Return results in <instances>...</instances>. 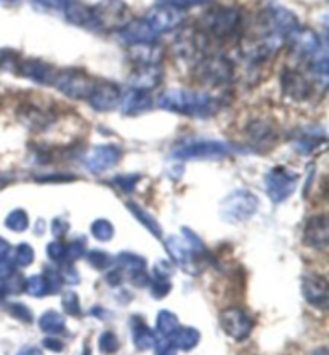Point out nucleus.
Listing matches in <instances>:
<instances>
[{"label":"nucleus","instance_id":"nucleus-42","mask_svg":"<svg viewBox=\"0 0 329 355\" xmlns=\"http://www.w3.org/2000/svg\"><path fill=\"white\" fill-rule=\"evenodd\" d=\"M62 302H63V307L64 311L69 313V315H80V304H79V297L78 294L73 293V291H68L63 294L62 297Z\"/></svg>","mask_w":329,"mask_h":355},{"label":"nucleus","instance_id":"nucleus-46","mask_svg":"<svg viewBox=\"0 0 329 355\" xmlns=\"http://www.w3.org/2000/svg\"><path fill=\"white\" fill-rule=\"evenodd\" d=\"M45 280H47L48 291L55 293L62 288V275L53 267H47V270H45Z\"/></svg>","mask_w":329,"mask_h":355},{"label":"nucleus","instance_id":"nucleus-59","mask_svg":"<svg viewBox=\"0 0 329 355\" xmlns=\"http://www.w3.org/2000/svg\"><path fill=\"white\" fill-rule=\"evenodd\" d=\"M10 254V245L3 238H0V259L7 257Z\"/></svg>","mask_w":329,"mask_h":355},{"label":"nucleus","instance_id":"nucleus-43","mask_svg":"<svg viewBox=\"0 0 329 355\" xmlns=\"http://www.w3.org/2000/svg\"><path fill=\"white\" fill-rule=\"evenodd\" d=\"M150 290L151 294H153V297L161 299L169 294V291L172 290V285L167 282V278H158V280L150 283Z\"/></svg>","mask_w":329,"mask_h":355},{"label":"nucleus","instance_id":"nucleus-15","mask_svg":"<svg viewBox=\"0 0 329 355\" xmlns=\"http://www.w3.org/2000/svg\"><path fill=\"white\" fill-rule=\"evenodd\" d=\"M222 327L226 331L229 336H231L236 341H244L252 331V320L242 309L231 307L222 312L220 315Z\"/></svg>","mask_w":329,"mask_h":355},{"label":"nucleus","instance_id":"nucleus-24","mask_svg":"<svg viewBox=\"0 0 329 355\" xmlns=\"http://www.w3.org/2000/svg\"><path fill=\"white\" fill-rule=\"evenodd\" d=\"M303 296L312 306L326 307L328 304V282L320 275H308L303 278Z\"/></svg>","mask_w":329,"mask_h":355},{"label":"nucleus","instance_id":"nucleus-56","mask_svg":"<svg viewBox=\"0 0 329 355\" xmlns=\"http://www.w3.org/2000/svg\"><path fill=\"white\" fill-rule=\"evenodd\" d=\"M44 346L52 352H62L63 351V343L57 338H47L44 339Z\"/></svg>","mask_w":329,"mask_h":355},{"label":"nucleus","instance_id":"nucleus-12","mask_svg":"<svg viewBox=\"0 0 329 355\" xmlns=\"http://www.w3.org/2000/svg\"><path fill=\"white\" fill-rule=\"evenodd\" d=\"M123 158V151L116 145H98L90 148L84 155V166L92 172V174H101V172L114 167Z\"/></svg>","mask_w":329,"mask_h":355},{"label":"nucleus","instance_id":"nucleus-48","mask_svg":"<svg viewBox=\"0 0 329 355\" xmlns=\"http://www.w3.org/2000/svg\"><path fill=\"white\" fill-rule=\"evenodd\" d=\"M156 355H177V346L172 343L170 338L161 339V341H156L154 344Z\"/></svg>","mask_w":329,"mask_h":355},{"label":"nucleus","instance_id":"nucleus-57","mask_svg":"<svg viewBox=\"0 0 329 355\" xmlns=\"http://www.w3.org/2000/svg\"><path fill=\"white\" fill-rule=\"evenodd\" d=\"M106 280H108L111 286L119 285L121 280H123V273H121V270H111V273H108V277H106Z\"/></svg>","mask_w":329,"mask_h":355},{"label":"nucleus","instance_id":"nucleus-61","mask_svg":"<svg viewBox=\"0 0 329 355\" xmlns=\"http://www.w3.org/2000/svg\"><path fill=\"white\" fill-rule=\"evenodd\" d=\"M7 282L3 280V278H0V297L7 296Z\"/></svg>","mask_w":329,"mask_h":355},{"label":"nucleus","instance_id":"nucleus-52","mask_svg":"<svg viewBox=\"0 0 329 355\" xmlns=\"http://www.w3.org/2000/svg\"><path fill=\"white\" fill-rule=\"evenodd\" d=\"M60 275H62V280L66 283H79V273L75 272V268L71 266V262L64 263L62 270H58Z\"/></svg>","mask_w":329,"mask_h":355},{"label":"nucleus","instance_id":"nucleus-18","mask_svg":"<svg viewBox=\"0 0 329 355\" xmlns=\"http://www.w3.org/2000/svg\"><path fill=\"white\" fill-rule=\"evenodd\" d=\"M246 137L256 148L268 150L276 144L278 132L268 119H254L246 128Z\"/></svg>","mask_w":329,"mask_h":355},{"label":"nucleus","instance_id":"nucleus-23","mask_svg":"<svg viewBox=\"0 0 329 355\" xmlns=\"http://www.w3.org/2000/svg\"><path fill=\"white\" fill-rule=\"evenodd\" d=\"M127 55L136 66H150V64H159L163 62L164 50L159 44L156 42L134 44V45H129Z\"/></svg>","mask_w":329,"mask_h":355},{"label":"nucleus","instance_id":"nucleus-17","mask_svg":"<svg viewBox=\"0 0 329 355\" xmlns=\"http://www.w3.org/2000/svg\"><path fill=\"white\" fill-rule=\"evenodd\" d=\"M281 89L287 98L302 103L312 94V85L303 74L296 69H285L281 73Z\"/></svg>","mask_w":329,"mask_h":355},{"label":"nucleus","instance_id":"nucleus-34","mask_svg":"<svg viewBox=\"0 0 329 355\" xmlns=\"http://www.w3.org/2000/svg\"><path fill=\"white\" fill-rule=\"evenodd\" d=\"M129 209L134 212V216L136 217V219H139L141 224H143L146 228H148V230L153 233L154 236H158V238L161 236V227H159V224L153 219V217L148 214V212L143 211V209H141V207H139L136 205H134V202H129Z\"/></svg>","mask_w":329,"mask_h":355},{"label":"nucleus","instance_id":"nucleus-32","mask_svg":"<svg viewBox=\"0 0 329 355\" xmlns=\"http://www.w3.org/2000/svg\"><path fill=\"white\" fill-rule=\"evenodd\" d=\"M118 263L121 268H124L125 272L132 273V275H135V273L139 272H145L146 268L145 259L136 254H132V252H121L118 256Z\"/></svg>","mask_w":329,"mask_h":355},{"label":"nucleus","instance_id":"nucleus-41","mask_svg":"<svg viewBox=\"0 0 329 355\" xmlns=\"http://www.w3.org/2000/svg\"><path fill=\"white\" fill-rule=\"evenodd\" d=\"M87 261L92 267L98 268V270H105V268L111 267V263H113V257H111L108 252H103V251H90L87 256Z\"/></svg>","mask_w":329,"mask_h":355},{"label":"nucleus","instance_id":"nucleus-16","mask_svg":"<svg viewBox=\"0 0 329 355\" xmlns=\"http://www.w3.org/2000/svg\"><path fill=\"white\" fill-rule=\"evenodd\" d=\"M294 52L301 58H318L323 55V45L318 35L310 28H299L297 31L290 37Z\"/></svg>","mask_w":329,"mask_h":355},{"label":"nucleus","instance_id":"nucleus-40","mask_svg":"<svg viewBox=\"0 0 329 355\" xmlns=\"http://www.w3.org/2000/svg\"><path fill=\"white\" fill-rule=\"evenodd\" d=\"M98 346L103 354H114L119 349V339L113 331H105L98 339Z\"/></svg>","mask_w":329,"mask_h":355},{"label":"nucleus","instance_id":"nucleus-60","mask_svg":"<svg viewBox=\"0 0 329 355\" xmlns=\"http://www.w3.org/2000/svg\"><path fill=\"white\" fill-rule=\"evenodd\" d=\"M18 355H42V352L37 347H24Z\"/></svg>","mask_w":329,"mask_h":355},{"label":"nucleus","instance_id":"nucleus-36","mask_svg":"<svg viewBox=\"0 0 329 355\" xmlns=\"http://www.w3.org/2000/svg\"><path fill=\"white\" fill-rule=\"evenodd\" d=\"M69 0H31V5L42 13H63Z\"/></svg>","mask_w":329,"mask_h":355},{"label":"nucleus","instance_id":"nucleus-35","mask_svg":"<svg viewBox=\"0 0 329 355\" xmlns=\"http://www.w3.org/2000/svg\"><path fill=\"white\" fill-rule=\"evenodd\" d=\"M5 225H7L12 232H24L29 227V217L26 211L15 209L10 212L5 219Z\"/></svg>","mask_w":329,"mask_h":355},{"label":"nucleus","instance_id":"nucleus-29","mask_svg":"<svg viewBox=\"0 0 329 355\" xmlns=\"http://www.w3.org/2000/svg\"><path fill=\"white\" fill-rule=\"evenodd\" d=\"M172 339V343L175 344L177 349H181V351H191L197 346L199 343L201 334L197 329L195 328H177L175 333L169 336Z\"/></svg>","mask_w":329,"mask_h":355},{"label":"nucleus","instance_id":"nucleus-50","mask_svg":"<svg viewBox=\"0 0 329 355\" xmlns=\"http://www.w3.org/2000/svg\"><path fill=\"white\" fill-rule=\"evenodd\" d=\"M15 266H17V263L13 262V257H10V254L7 257L0 259V278L5 280V278L13 277Z\"/></svg>","mask_w":329,"mask_h":355},{"label":"nucleus","instance_id":"nucleus-37","mask_svg":"<svg viewBox=\"0 0 329 355\" xmlns=\"http://www.w3.org/2000/svg\"><path fill=\"white\" fill-rule=\"evenodd\" d=\"M92 235L98 241H109L114 236V227L109 220L98 219L92 224Z\"/></svg>","mask_w":329,"mask_h":355},{"label":"nucleus","instance_id":"nucleus-13","mask_svg":"<svg viewBox=\"0 0 329 355\" xmlns=\"http://www.w3.org/2000/svg\"><path fill=\"white\" fill-rule=\"evenodd\" d=\"M121 98H123V92H121L118 85L109 83V80H97L87 101L95 111L108 113V111L118 108L121 105Z\"/></svg>","mask_w":329,"mask_h":355},{"label":"nucleus","instance_id":"nucleus-6","mask_svg":"<svg viewBox=\"0 0 329 355\" xmlns=\"http://www.w3.org/2000/svg\"><path fill=\"white\" fill-rule=\"evenodd\" d=\"M259 209V198L247 190H236L222 202L220 216L229 224H241L249 220Z\"/></svg>","mask_w":329,"mask_h":355},{"label":"nucleus","instance_id":"nucleus-9","mask_svg":"<svg viewBox=\"0 0 329 355\" xmlns=\"http://www.w3.org/2000/svg\"><path fill=\"white\" fill-rule=\"evenodd\" d=\"M186 12H181L179 8L170 7V5L158 2L153 8L148 10L143 19L150 24L156 34H166L174 31L185 21Z\"/></svg>","mask_w":329,"mask_h":355},{"label":"nucleus","instance_id":"nucleus-31","mask_svg":"<svg viewBox=\"0 0 329 355\" xmlns=\"http://www.w3.org/2000/svg\"><path fill=\"white\" fill-rule=\"evenodd\" d=\"M64 324H66L64 317L60 312H55V311L44 313L39 320L40 329H42L44 333H48V334L62 333L64 329Z\"/></svg>","mask_w":329,"mask_h":355},{"label":"nucleus","instance_id":"nucleus-49","mask_svg":"<svg viewBox=\"0 0 329 355\" xmlns=\"http://www.w3.org/2000/svg\"><path fill=\"white\" fill-rule=\"evenodd\" d=\"M85 254V245L82 241H73L69 246H66V259L75 261Z\"/></svg>","mask_w":329,"mask_h":355},{"label":"nucleus","instance_id":"nucleus-26","mask_svg":"<svg viewBox=\"0 0 329 355\" xmlns=\"http://www.w3.org/2000/svg\"><path fill=\"white\" fill-rule=\"evenodd\" d=\"M326 141V135L321 129H308L302 128L296 132L292 145L301 155H310L313 150L323 145Z\"/></svg>","mask_w":329,"mask_h":355},{"label":"nucleus","instance_id":"nucleus-55","mask_svg":"<svg viewBox=\"0 0 329 355\" xmlns=\"http://www.w3.org/2000/svg\"><path fill=\"white\" fill-rule=\"evenodd\" d=\"M172 272H174V270H172V266H170L169 262H166V261H159L154 266V273H156V277H158V278L170 277Z\"/></svg>","mask_w":329,"mask_h":355},{"label":"nucleus","instance_id":"nucleus-25","mask_svg":"<svg viewBox=\"0 0 329 355\" xmlns=\"http://www.w3.org/2000/svg\"><path fill=\"white\" fill-rule=\"evenodd\" d=\"M18 116L19 121L24 125H28V129L34 130L47 129L55 121V116L52 113H48V111L39 108L35 105H23L21 110L18 111Z\"/></svg>","mask_w":329,"mask_h":355},{"label":"nucleus","instance_id":"nucleus-1","mask_svg":"<svg viewBox=\"0 0 329 355\" xmlns=\"http://www.w3.org/2000/svg\"><path fill=\"white\" fill-rule=\"evenodd\" d=\"M159 106L169 113L209 118L220 108L219 100L206 92H195L188 89H169L159 97Z\"/></svg>","mask_w":329,"mask_h":355},{"label":"nucleus","instance_id":"nucleus-10","mask_svg":"<svg viewBox=\"0 0 329 355\" xmlns=\"http://www.w3.org/2000/svg\"><path fill=\"white\" fill-rule=\"evenodd\" d=\"M263 17H265V24L268 29L267 33L278 35L283 40L290 39L301 28L296 15L291 10L281 7V5H270L263 12Z\"/></svg>","mask_w":329,"mask_h":355},{"label":"nucleus","instance_id":"nucleus-3","mask_svg":"<svg viewBox=\"0 0 329 355\" xmlns=\"http://www.w3.org/2000/svg\"><path fill=\"white\" fill-rule=\"evenodd\" d=\"M193 76L207 87H224L233 80L235 66L224 55H206L195 63Z\"/></svg>","mask_w":329,"mask_h":355},{"label":"nucleus","instance_id":"nucleus-7","mask_svg":"<svg viewBox=\"0 0 329 355\" xmlns=\"http://www.w3.org/2000/svg\"><path fill=\"white\" fill-rule=\"evenodd\" d=\"M97 80L78 68H66L58 71L53 87L71 100H87Z\"/></svg>","mask_w":329,"mask_h":355},{"label":"nucleus","instance_id":"nucleus-4","mask_svg":"<svg viewBox=\"0 0 329 355\" xmlns=\"http://www.w3.org/2000/svg\"><path fill=\"white\" fill-rule=\"evenodd\" d=\"M90 10L95 31L118 33L132 19L130 8L124 0H100Z\"/></svg>","mask_w":329,"mask_h":355},{"label":"nucleus","instance_id":"nucleus-58","mask_svg":"<svg viewBox=\"0 0 329 355\" xmlns=\"http://www.w3.org/2000/svg\"><path fill=\"white\" fill-rule=\"evenodd\" d=\"M17 55L13 52H7V50H0V68L5 66L7 63H13V60Z\"/></svg>","mask_w":329,"mask_h":355},{"label":"nucleus","instance_id":"nucleus-39","mask_svg":"<svg viewBox=\"0 0 329 355\" xmlns=\"http://www.w3.org/2000/svg\"><path fill=\"white\" fill-rule=\"evenodd\" d=\"M24 291H28L31 296L35 297L44 296V294L48 293L47 280H45V277L42 275H34L31 278H28L26 285H24Z\"/></svg>","mask_w":329,"mask_h":355},{"label":"nucleus","instance_id":"nucleus-53","mask_svg":"<svg viewBox=\"0 0 329 355\" xmlns=\"http://www.w3.org/2000/svg\"><path fill=\"white\" fill-rule=\"evenodd\" d=\"M68 230H69V224L68 220L63 219V217H57V219L52 222V232L55 236H63L68 233Z\"/></svg>","mask_w":329,"mask_h":355},{"label":"nucleus","instance_id":"nucleus-33","mask_svg":"<svg viewBox=\"0 0 329 355\" xmlns=\"http://www.w3.org/2000/svg\"><path fill=\"white\" fill-rule=\"evenodd\" d=\"M179 328V318H177L175 313L169 311H163L158 315V329L163 336L169 338L175 333V329Z\"/></svg>","mask_w":329,"mask_h":355},{"label":"nucleus","instance_id":"nucleus-21","mask_svg":"<svg viewBox=\"0 0 329 355\" xmlns=\"http://www.w3.org/2000/svg\"><path fill=\"white\" fill-rule=\"evenodd\" d=\"M303 240L318 251H326L329 245V224L326 216H313L303 228Z\"/></svg>","mask_w":329,"mask_h":355},{"label":"nucleus","instance_id":"nucleus-47","mask_svg":"<svg viewBox=\"0 0 329 355\" xmlns=\"http://www.w3.org/2000/svg\"><path fill=\"white\" fill-rule=\"evenodd\" d=\"M47 254L50 259H52V261L63 262L66 259V246L60 241H52L47 246Z\"/></svg>","mask_w":329,"mask_h":355},{"label":"nucleus","instance_id":"nucleus-45","mask_svg":"<svg viewBox=\"0 0 329 355\" xmlns=\"http://www.w3.org/2000/svg\"><path fill=\"white\" fill-rule=\"evenodd\" d=\"M159 2L170 5V7H174V8H179V10H181V12H188L190 8L196 7V5L207 3L209 0H159Z\"/></svg>","mask_w":329,"mask_h":355},{"label":"nucleus","instance_id":"nucleus-19","mask_svg":"<svg viewBox=\"0 0 329 355\" xmlns=\"http://www.w3.org/2000/svg\"><path fill=\"white\" fill-rule=\"evenodd\" d=\"M163 69L159 64H150V66H136V68L129 74L127 83L130 89L143 90V92H150L158 87L163 83Z\"/></svg>","mask_w":329,"mask_h":355},{"label":"nucleus","instance_id":"nucleus-62","mask_svg":"<svg viewBox=\"0 0 329 355\" xmlns=\"http://www.w3.org/2000/svg\"><path fill=\"white\" fill-rule=\"evenodd\" d=\"M313 355H328V351L325 347H321V349H318V351L313 352Z\"/></svg>","mask_w":329,"mask_h":355},{"label":"nucleus","instance_id":"nucleus-51","mask_svg":"<svg viewBox=\"0 0 329 355\" xmlns=\"http://www.w3.org/2000/svg\"><path fill=\"white\" fill-rule=\"evenodd\" d=\"M12 313L17 318H19V320H23V322H33V313H31V311H29V309L24 306V304H12Z\"/></svg>","mask_w":329,"mask_h":355},{"label":"nucleus","instance_id":"nucleus-27","mask_svg":"<svg viewBox=\"0 0 329 355\" xmlns=\"http://www.w3.org/2000/svg\"><path fill=\"white\" fill-rule=\"evenodd\" d=\"M151 106H153V98H151L150 92H143V90L130 89L121 98V108H123V113L127 116L145 113V111L151 110Z\"/></svg>","mask_w":329,"mask_h":355},{"label":"nucleus","instance_id":"nucleus-38","mask_svg":"<svg viewBox=\"0 0 329 355\" xmlns=\"http://www.w3.org/2000/svg\"><path fill=\"white\" fill-rule=\"evenodd\" d=\"M12 257H13V262L17 263V266L28 267V266H31L34 261V250L28 245V243H21V245H18L17 248H15V254Z\"/></svg>","mask_w":329,"mask_h":355},{"label":"nucleus","instance_id":"nucleus-22","mask_svg":"<svg viewBox=\"0 0 329 355\" xmlns=\"http://www.w3.org/2000/svg\"><path fill=\"white\" fill-rule=\"evenodd\" d=\"M166 250L169 254L174 257V261L185 268L186 272H193L196 268V254L193 250H191L188 243H186L184 238L179 236H169L166 240Z\"/></svg>","mask_w":329,"mask_h":355},{"label":"nucleus","instance_id":"nucleus-2","mask_svg":"<svg viewBox=\"0 0 329 355\" xmlns=\"http://www.w3.org/2000/svg\"><path fill=\"white\" fill-rule=\"evenodd\" d=\"M242 23V15L240 8L217 5L207 10L199 19V31L209 39L225 40L235 37L240 31Z\"/></svg>","mask_w":329,"mask_h":355},{"label":"nucleus","instance_id":"nucleus-20","mask_svg":"<svg viewBox=\"0 0 329 355\" xmlns=\"http://www.w3.org/2000/svg\"><path fill=\"white\" fill-rule=\"evenodd\" d=\"M121 42L134 45V44H145V42H156L158 34L150 28V24L143 18L130 19L121 31L116 33Z\"/></svg>","mask_w":329,"mask_h":355},{"label":"nucleus","instance_id":"nucleus-28","mask_svg":"<svg viewBox=\"0 0 329 355\" xmlns=\"http://www.w3.org/2000/svg\"><path fill=\"white\" fill-rule=\"evenodd\" d=\"M63 15L66 21L74 24V26L92 29V31H95L92 10H90L89 5H84L82 2H79V0H69L68 7L64 8Z\"/></svg>","mask_w":329,"mask_h":355},{"label":"nucleus","instance_id":"nucleus-11","mask_svg":"<svg viewBox=\"0 0 329 355\" xmlns=\"http://www.w3.org/2000/svg\"><path fill=\"white\" fill-rule=\"evenodd\" d=\"M207 45H209V37L206 34H202L199 29H184L179 34V37L174 42L175 52L185 60H201L206 55Z\"/></svg>","mask_w":329,"mask_h":355},{"label":"nucleus","instance_id":"nucleus-44","mask_svg":"<svg viewBox=\"0 0 329 355\" xmlns=\"http://www.w3.org/2000/svg\"><path fill=\"white\" fill-rule=\"evenodd\" d=\"M140 177L139 175H119V177H114V185H118L121 190L125 191V193H132L135 189V185L139 184Z\"/></svg>","mask_w":329,"mask_h":355},{"label":"nucleus","instance_id":"nucleus-14","mask_svg":"<svg viewBox=\"0 0 329 355\" xmlns=\"http://www.w3.org/2000/svg\"><path fill=\"white\" fill-rule=\"evenodd\" d=\"M17 73L24 79L33 80L40 85H53L58 69L44 60L26 58L17 63Z\"/></svg>","mask_w":329,"mask_h":355},{"label":"nucleus","instance_id":"nucleus-30","mask_svg":"<svg viewBox=\"0 0 329 355\" xmlns=\"http://www.w3.org/2000/svg\"><path fill=\"white\" fill-rule=\"evenodd\" d=\"M134 344L140 351H148V349L154 347L156 344L154 333L141 320H136L134 324Z\"/></svg>","mask_w":329,"mask_h":355},{"label":"nucleus","instance_id":"nucleus-5","mask_svg":"<svg viewBox=\"0 0 329 355\" xmlns=\"http://www.w3.org/2000/svg\"><path fill=\"white\" fill-rule=\"evenodd\" d=\"M230 153V144L211 139H186L172 148V158L177 159H217Z\"/></svg>","mask_w":329,"mask_h":355},{"label":"nucleus","instance_id":"nucleus-54","mask_svg":"<svg viewBox=\"0 0 329 355\" xmlns=\"http://www.w3.org/2000/svg\"><path fill=\"white\" fill-rule=\"evenodd\" d=\"M24 285H26V282H24L21 277H15L12 280L7 282V293L8 294L21 293L24 290Z\"/></svg>","mask_w":329,"mask_h":355},{"label":"nucleus","instance_id":"nucleus-8","mask_svg":"<svg viewBox=\"0 0 329 355\" xmlns=\"http://www.w3.org/2000/svg\"><path fill=\"white\" fill-rule=\"evenodd\" d=\"M299 182V175L286 167L278 166L268 172L265 177L267 193L273 202H283L294 193Z\"/></svg>","mask_w":329,"mask_h":355},{"label":"nucleus","instance_id":"nucleus-63","mask_svg":"<svg viewBox=\"0 0 329 355\" xmlns=\"http://www.w3.org/2000/svg\"><path fill=\"white\" fill-rule=\"evenodd\" d=\"M2 2H5V3H19V2H21V0H2Z\"/></svg>","mask_w":329,"mask_h":355}]
</instances>
